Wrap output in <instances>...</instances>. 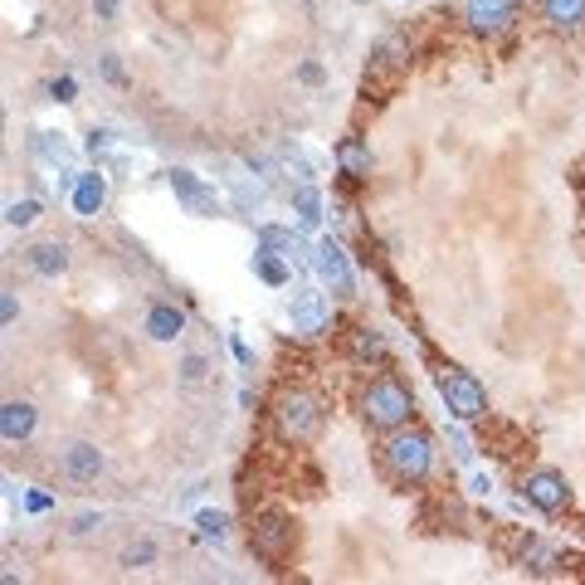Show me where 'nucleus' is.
Returning a JSON list of instances; mask_svg holds the SVG:
<instances>
[{
  "instance_id": "nucleus-27",
  "label": "nucleus",
  "mask_w": 585,
  "mask_h": 585,
  "mask_svg": "<svg viewBox=\"0 0 585 585\" xmlns=\"http://www.w3.org/2000/svg\"><path fill=\"white\" fill-rule=\"evenodd\" d=\"M35 152H39V156H49V162H64L69 146H64V142H55V132H39V138H35Z\"/></svg>"
},
{
  "instance_id": "nucleus-3",
  "label": "nucleus",
  "mask_w": 585,
  "mask_h": 585,
  "mask_svg": "<svg viewBox=\"0 0 585 585\" xmlns=\"http://www.w3.org/2000/svg\"><path fill=\"white\" fill-rule=\"evenodd\" d=\"M274 420H278V434H284L288 444H312V439L322 434V425H327V410H322L318 395L284 391L274 405Z\"/></svg>"
},
{
  "instance_id": "nucleus-1",
  "label": "nucleus",
  "mask_w": 585,
  "mask_h": 585,
  "mask_svg": "<svg viewBox=\"0 0 585 585\" xmlns=\"http://www.w3.org/2000/svg\"><path fill=\"white\" fill-rule=\"evenodd\" d=\"M361 415H366V425H371V430H385V434L401 430V425H410V415H415L410 385L395 381V375L371 381V385H366V395H361Z\"/></svg>"
},
{
  "instance_id": "nucleus-29",
  "label": "nucleus",
  "mask_w": 585,
  "mask_h": 585,
  "mask_svg": "<svg viewBox=\"0 0 585 585\" xmlns=\"http://www.w3.org/2000/svg\"><path fill=\"white\" fill-rule=\"evenodd\" d=\"M93 15H98V20H112V15H118V0H93Z\"/></svg>"
},
{
  "instance_id": "nucleus-30",
  "label": "nucleus",
  "mask_w": 585,
  "mask_h": 585,
  "mask_svg": "<svg viewBox=\"0 0 585 585\" xmlns=\"http://www.w3.org/2000/svg\"><path fill=\"white\" fill-rule=\"evenodd\" d=\"M103 73H108V83H122V64L112 55H103Z\"/></svg>"
},
{
  "instance_id": "nucleus-24",
  "label": "nucleus",
  "mask_w": 585,
  "mask_h": 585,
  "mask_svg": "<svg viewBox=\"0 0 585 585\" xmlns=\"http://www.w3.org/2000/svg\"><path fill=\"white\" fill-rule=\"evenodd\" d=\"M292 201H298V219L302 225H318V211H322V201H318V191H312V186H298V195H292Z\"/></svg>"
},
{
  "instance_id": "nucleus-5",
  "label": "nucleus",
  "mask_w": 585,
  "mask_h": 585,
  "mask_svg": "<svg viewBox=\"0 0 585 585\" xmlns=\"http://www.w3.org/2000/svg\"><path fill=\"white\" fill-rule=\"evenodd\" d=\"M249 547H254V557L264 561V566H278V561L292 551V517H284V512H264V517H254V537H249Z\"/></svg>"
},
{
  "instance_id": "nucleus-21",
  "label": "nucleus",
  "mask_w": 585,
  "mask_h": 585,
  "mask_svg": "<svg viewBox=\"0 0 585 585\" xmlns=\"http://www.w3.org/2000/svg\"><path fill=\"white\" fill-rule=\"evenodd\" d=\"M259 249H264V254H284V259H292V254H298V239H292L288 229H264V235H259Z\"/></svg>"
},
{
  "instance_id": "nucleus-8",
  "label": "nucleus",
  "mask_w": 585,
  "mask_h": 585,
  "mask_svg": "<svg viewBox=\"0 0 585 585\" xmlns=\"http://www.w3.org/2000/svg\"><path fill=\"white\" fill-rule=\"evenodd\" d=\"M522 498L537 512H566L571 508V483L557 468H537V474L522 478Z\"/></svg>"
},
{
  "instance_id": "nucleus-15",
  "label": "nucleus",
  "mask_w": 585,
  "mask_h": 585,
  "mask_svg": "<svg viewBox=\"0 0 585 585\" xmlns=\"http://www.w3.org/2000/svg\"><path fill=\"white\" fill-rule=\"evenodd\" d=\"M186 332V312L171 308V302H156L152 312H146V337L152 342H176Z\"/></svg>"
},
{
  "instance_id": "nucleus-9",
  "label": "nucleus",
  "mask_w": 585,
  "mask_h": 585,
  "mask_svg": "<svg viewBox=\"0 0 585 585\" xmlns=\"http://www.w3.org/2000/svg\"><path fill=\"white\" fill-rule=\"evenodd\" d=\"M103 464H108V458H103V449L88 444V439H73L64 454H59V474H64V483H73V488L98 483Z\"/></svg>"
},
{
  "instance_id": "nucleus-17",
  "label": "nucleus",
  "mask_w": 585,
  "mask_h": 585,
  "mask_svg": "<svg viewBox=\"0 0 585 585\" xmlns=\"http://www.w3.org/2000/svg\"><path fill=\"white\" fill-rule=\"evenodd\" d=\"M351 357L385 366V361H391V347H385V337L375 327H357V332H351Z\"/></svg>"
},
{
  "instance_id": "nucleus-18",
  "label": "nucleus",
  "mask_w": 585,
  "mask_h": 585,
  "mask_svg": "<svg viewBox=\"0 0 585 585\" xmlns=\"http://www.w3.org/2000/svg\"><path fill=\"white\" fill-rule=\"evenodd\" d=\"M118 566L122 571H152L156 566V541L152 537H132L128 547L118 551Z\"/></svg>"
},
{
  "instance_id": "nucleus-22",
  "label": "nucleus",
  "mask_w": 585,
  "mask_h": 585,
  "mask_svg": "<svg viewBox=\"0 0 585 585\" xmlns=\"http://www.w3.org/2000/svg\"><path fill=\"white\" fill-rule=\"evenodd\" d=\"M278 259H284V254H264V249L254 254V268H259V278H264V284H288V268L278 264Z\"/></svg>"
},
{
  "instance_id": "nucleus-20",
  "label": "nucleus",
  "mask_w": 585,
  "mask_h": 585,
  "mask_svg": "<svg viewBox=\"0 0 585 585\" xmlns=\"http://www.w3.org/2000/svg\"><path fill=\"white\" fill-rule=\"evenodd\" d=\"M195 532H201V541H229V512H215V508H205V512H195Z\"/></svg>"
},
{
  "instance_id": "nucleus-11",
  "label": "nucleus",
  "mask_w": 585,
  "mask_h": 585,
  "mask_svg": "<svg viewBox=\"0 0 585 585\" xmlns=\"http://www.w3.org/2000/svg\"><path fill=\"white\" fill-rule=\"evenodd\" d=\"M103 201H108V181H103V171H79L69 186V205L79 219H93L103 211Z\"/></svg>"
},
{
  "instance_id": "nucleus-31",
  "label": "nucleus",
  "mask_w": 585,
  "mask_h": 585,
  "mask_svg": "<svg viewBox=\"0 0 585 585\" xmlns=\"http://www.w3.org/2000/svg\"><path fill=\"white\" fill-rule=\"evenodd\" d=\"M0 318H5V327L20 318V308H15V298H10V292H5V302H0Z\"/></svg>"
},
{
  "instance_id": "nucleus-14",
  "label": "nucleus",
  "mask_w": 585,
  "mask_h": 585,
  "mask_svg": "<svg viewBox=\"0 0 585 585\" xmlns=\"http://www.w3.org/2000/svg\"><path fill=\"white\" fill-rule=\"evenodd\" d=\"M39 415L29 401H5V410H0V434H5V444H25L29 434H35Z\"/></svg>"
},
{
  "instance_id": "nucleus-33",
  "label": "nucleus",
  "mask_w": 585,
  "mask_h": 585,
  "mask_svg": "<svg viewBox=\"0 0 585 585\" xmlns=\"http://www.w3.org/2000/svg\"><path fill=\"white\" fill-rule=\"evenodd\" d=\"M357 5H366V0H357Z\"/></svg>"
},
{
  "instance_id": "nucleus-25",
  "label": "nucleus",
  "mask_w": 585,
  "mask_h": 585,
  "mask_svg": "<svg viewBox=\"0 0 585 585\" xmlns=\"http://www.w3.org/2000/svg\"><path fill=\"white\" fill-rule=\"evenodd\" d=\"M103 527V512H79V517L69 522V541H83V537H93V532Z\"/></svg>"
},
{
  "instance_id": "nucleus-16",
  "label": "nucleus",
  "mask_w": 585,
  "mask_h": 585,
  "mask_svg": "<svg viewBox=\"0 0 585 585\" xmlns=\"http://www.w3.org/2000/svg\"><path fill=\"white\" fill-rule=\"evenodd\" d=\"M541 20H547L551 29H581L585 0H541Z\"/></svg>"
},
{
  "instance_id": "nucleus-23",
  "label": "nucleus",
  "mask_w": 585,
  "mask_h": 585,
  "mask_svg": "<svg viewBox=\"0 0 585 585\" xmlns=\"http://www.w3.org/2000/svg\"><path fill=\"white\" fill-rule=\"evenodd\" d=\"M35 219H39V201H10V211H5L10 229H29Z\"/></svg>"
},
{
  "instance_id": "nucleus-26",
  "label": "nucleus",
  "mask_w": 585,
  "mask_h": 585,
  "mask_svg": "<svg viewBox=\"0 0 585 585\" xmlns=\"http://www.w3.org/2000/svg\"><path fill=\"white\" fill-rule=\"evenodd\" d=\"M205 375H211V361H205V357H186L181 361V381L186 385H201Z\"/></svg>"
},
{
  "instance_id": "nucleus-4",
  "label": "nucleus",
  "mask_w": 585,
  "mask_h": 585,
  "mask_svg": "<svg viewBox=\"0 0 585 585\" xmlns=\"http://www.w3.org/2000/svg\"><path fill=\"white\" fill-rule=\"evenodd\" d=\"M439 395H444L449 415H454L458 425H474L488 415V391L478 385V375L458 371V366H444V371H439Z\"/></svg>"
},
{
  "instance_id": "nucleus-10",
  "label": "nucleus",
  "mask_w": 585,
  "mask_h": 585,
  "mask_svg": "<svg viewBox=\"0 0 585 585\" xmlns=\"http://www.w3.org/2000/svg\"><path fill=\"white\" fill-rule=\"evenodd\" d=\"M464 20L474 35H503L512 20H517V0H468Z\"/></svg>"
},
{
  "instance_id": "nucleus-12",
  "label": "nucleus",
  "mask_w": 585,
  "mask_h": 585,
  "mask_svg": "<svg viewBox=\"0 0 585 585\" xmlns=\"http://www.w3.org/2000/svg\"><path fill=\"white\" fill-rule=\"evenodd\" d=\"M171 191H176V201H181L191 215H215L219 211V195L195 171H171Z\"/></svg>"
},
{
  "instance_id": "nucleus-6",
  "label": "nucleus",
  "mask_w": 585,
  "mask_h": 585,
  "mask_svg": "<svg viewBox=\"0 0 585 585\" xmlns=\"http://www.w3.org/2000/svg\"><path fill=\"white\" fill-rule=\"evenodd\" d=\"M312 268H318V278L332 288V298H357V274H351L342 244H332V239H318V249H312Z\"/></svg>"
},
{
  "instance_id": "nucleus-7",
  "label": "nucleus",
  "mask_w": 585,
  "mask_h": 585,
  "mask_svg": "<svg viewBox=\"0 0 585 585\" xmlns=\"http://www.w3.org/2000/svg\"><path fill=\"white\" fill-rule=\"evenodd\" d=\"M288 322H292V332H298V337H322V332H327V322H332L327 292L298 288V292H292V302H288Z\"/></svg>"
},
{
  "instance_id": "nucleus-13",
  "label": "nucleus",
  "mask_w": 585,
  "mask_h": 585,
  "mask_svg": "<svg viewBox=\"0 0 585 585\" xmlns=\"http://www.w3.org/2000/svg\"><path fill=\"white\" fill-rule=\"evenodd\" d=\"M25 264H29V274H39V278H59L69 268V244L64 239H39V244L25 249Z\"/></svg>"
},
{
  "instance_id": "nucleus-32",
  "label": "nucleus",
  "mask_w": 585,
  "mask_h": 585,
  "mask_svg": "<svg viewBox=\"0 0 585 585\" xmlns=\"http://www.w3.org/2000/svg\"><path fill=\"white\" fill-rule=\"evenodd\" d=\"M302 83H322V69L318 64H302Z\"/></svg>"
},
{
  "instance_id": "nucleus-19",
  "label": "nucleus",
  "mask_w": 585,
  "mask_h": 585,
  "mask_svg": "<svg viewBox=\"0 0 585 585\" xmlns=\"http://www.w3.org/2000/svg\"><path fill=\"white\" fill-rule=\"evenodd\" d=\"M337 162H342V171L357 176V181H361V176H371V152H366L357 138H347V142L337 146Z\"/></svg>"
},
{
  "instance_id": "nucleus-2",
  "label": "nucleus",
  "mask_w": 585,
  "mask_h": 585,
  "mask_svg": "<svg viewBox=\"0 0 585 585\" xmlns=\"http://www.w3.org/2000/svg\"><path fill=\"white\" fill-rule=\"evenodd\" d=\"M385 464H391V474L401 483H425L434 474V439L425 430H405L401 425L385 439Z\"/></svg>"
},
{
  "instance_id": "nucleus-28",
  "label": "nucleus",
  "mask_w": 585,
  "mask_h": 585,
  "mask_svg": "<svg viewBox=\"0 0 585 585\" xmlns=\"http://www.w3.org/2000/svg\"><path fill=\"white\" fill-rule=\"evenodd\" d=\"M73 93H79V83H73V79H55V83H49V98H55V103H73Z\"/></svg>"
}]
</instances>
